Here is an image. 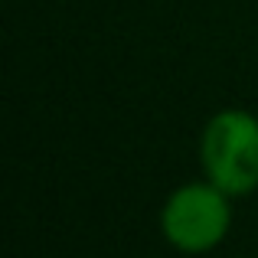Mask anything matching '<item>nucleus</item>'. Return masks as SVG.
<instances>
[{"instance_id": "obj_1", "label": "nucleus", "mask_w": 258, "mask_h": 258, "mask_svg": "<svg viewBox=\"0 0 258 258\" xmlns=\"http://www.w3.org/2000/svg\"><path fill=\"white\" fill-rule=\"evenodd\" d=\"M203 167L229 196L258 186V118L239 108L219 111L203 131Z\"/></svg>"}, {"instance_id": "obj_2", "label": "nucleus", "mask_w": 258, "mask_h": 258, "mask_svg": "<svg viewBox=\"0 0 258 258\" xmlns=\"http://www.w3.org/2000/svg\"><path fill=\"white\" fill-rule=\"evenodd\" d=\"M226 196L229 193H222L216 183H189L176 189L160 216L167 242L180 252H206L219 245L232 219Z\"/></svg>"}]
</instances>
